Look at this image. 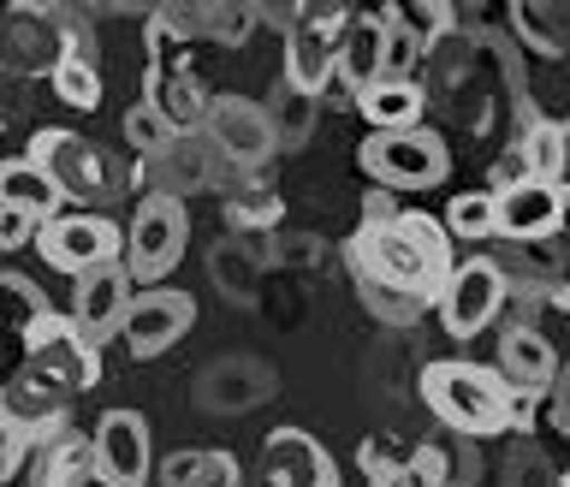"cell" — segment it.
<instances>
[{"mask_svg":"<svg viewBox=\"0 0 570 487\" xmlns=\"http://www.w3.org/2000/svg\"><path fill=\"white\" fill-rule=\"evenodd\" d=\"M256 30V7H190V36H214V42L238 48Z\"/></svg>","mask_w":570,"mask_h":487,"instance_id":"cell-34","label":"cell"},{"mask_svg":"<svg viewBox=\"0 0 570 487\" xmlns=\"http://www.w3.org/2000/svg\"><path fill=\"white\" fill-rule=\"evenodd\" d=\"M226 226H232V238H244V232H267V226H279V196L267 191V185L232 191V196H226Z\"/></svg>","mask_w":570,"mask_h":487,"instance_id":"cell-31","label":"cell"},{"mask_svg":"<svg viewBox=\"0 0 570 487\" xmlns=\"http://www.w3.org/2000/svg\"><path fill=\"white\" fill-rule=\"evenodd\" d=\"M559 487H570V476H559Z\"/></svg>","mask_w":570,"mask_h":487,"instance_id":"cell-47","label":"cell"},{"mask_svg":"<svg viewBox=\"0 0 570 487\" xmlns=\"http://www.w3.org/2000/svg\"><path fill=\"white\" fill-rule=\"evenodd\" d=\"M167 487H244V470L232 452H173L160 464Z\"/></svg>","mask_w":570,"mask_h":487,"instance_id":"cell-28","label":"cell"},{"mask_svg":"<svg viewBox=\"0 0 570 487\" xmlns=\"http://www.w3.org/2000/svg\"><path fill=\"white\" fill-rule=\"evenodd\" d=\"M534 405H541V399H523V392H511V428H505V435H517V440L529 435V428H534Z\"/></svg>","mask_w":570,"mask_h":487,"instance_id":"cell-44","label":"cell"},{"mask_svg":"<svg viewBox=\"0 0 570 487\" xmlns=\"http://www.w3.org/2000/svg\"><path fill=\"white\" fill-rule=\"evenodd\" d=\"M392 18H399V25H410V30H416V36H422L428 48H434L440 36L452 30V7H440V0H434V7H392Z\"/></svg>","mask_w":570,"mask_h":487,"instance_id":"cell-37","label":"cell"},{"mask_svg":"<svg viewBox=\"0 0 570 487\" xmlns=\"http://www.w3.org/2000/svg\"><path fill=\"white\" fill-rule=\"evenodd\" d=\"M24 464H30V440L18 435L7 417H0V487H7L18 470H24Z\"/></svg>","mask_w":570,"mask_h":487,"instance_id":"cell-39","label":"cell"},{"mask_svg":"<svg viewBox=\"0 0 570 487\" xmlns=\"http://www.w3.org/2000/svg\"><path fill=\"white\" fill-rule=\"evenodd\" d=\"M262 399H267V369H256V363H214L203 381V410H220V417L249 410Z\"/></svg>","mask_w":570,"mask_h":487,"instance_id":"cell-26","label":"cell"},{"mask_svg":"<svg viewBox=\"0 0 570 487\" xmlns=\"http://www.w3.org/2000/svg\"><path fill=\"white\" fill-rule=\"evenodd\" d=\"M416 392L458 440H499L511 428V387L488 363H463V357L428 363Z\"/></svg>","mask_w":570,"mask_h":487,"instance_id":"cell-2","label":"cell"},{"mask_svg":"<svg viewBox=\"0 0 570 487\" xmlns=\"http://www.w3.org/2000/svg\"><path fill=\"white\" fill-rule=\"evenodd\" d=\"M345 262L356 280L386 285V292L416 298V303H440L458 274L452 232H445V221H428L422 208H404L399 221H381V226L363 221L345 244Z\"/></svg>","mask_w":570,"mask_h":487,"instance_id":"cell-1","label":"cell"},{"mask_svg":"<svg viewBox=\"0 0 570 487\" xmlns=\"http://www.w3.org/2000/svg\"><path fill=\"white\" fill-rule=\"evenodd\" d=\"M386 25H392V7L386 12H356V25L345 36V48H338V84L345 96L356 101L368 84H381V48H386Z\"/></svg>","mask_w":570,"mask_h":487,"instance_id":"cell-23","label":"cell"},{"mask_svg":"<svg viewBox=\"0 0 570 487\" xmlns=\"http://www.w3.org/2000/svg\"><path fill=\"white\" fill-rule=\"evenodd\" d=\"M262 481L267 487H338V464L327 446L303 428H274L262 446Z\"/></svg>","mask_w":570,"mask_h":487,"instance_id":"cell-16","label":"cell"},{"mask_svg":"<svg viewBox=\"0 0 570 487\" xmlns=\"http://www.w3.org/2000/svg\"><path fill=\"white\" fill-rule=\"evenodd\" d=\"M517 155H523L529 178H541V185H564L570 178V125L559 119H523L517 125Z\"/></svg>","mask_w":570,"mask_h":487,"instance_id":"cell-25","label":"cell"},{"mask_svg":"<svg viewBox=\"0 0 570 487\" xmlns=\"http://www.w3.org/2000/svg\"><path fill=\"white\" fill-rule=\"evenodd\" d=\"M48 84H53V96H60L71 114H96L101 107V71H96V53H53V66H48Z\"/></svg>","mask_w":570,"mask_h":487,"instance_id":"cell-27","label":"cell"},{"mask_svg":"<svg viewBox=\"0 0 570 487\" xmlns=\"http://www.w3.org/2000/svg\"><path fill=\"white\" fill-rule=\"evenodd\" d=\"M0 417H7L18 435H24L30 446L36 440H48L53 428H66L71 422V392H60L53 381H42V374H18V381L0 387Z\"/></svg>","mask_w":570,"mask_h":487,"instance_id":"cell-17","label":"cell"},{"mask_svg":"<svg viewBox=\"0 0 570 487\" xmlns=\"http://www.w3.org/2000/svg\"><path fill=\"white\" fill-rule=\"evenodd\" d=\"M445 232L463 244H488L499 238V196L493 191H463L445 203Z\"/></svg>","mask_w":570,"mask_h":487,"instance_id":"cell-29","label":"cell"},{"mask_svg":"<svg viewBox=\"0 0 570 487\" xmlns=\"http://www.w3.org/2000/svg\"><path fill=\"white\" fill-rule=\"evenodd\" d=\"M351 25H356L351 7H321V0L297 7V25L285 30V84L297 96L321 101L338 84V48H345Z\"/></svg>","mask_w":570,"mask_h":487,"instance_id":"cell-3","label":"cell"},{"mask_svg":"<svg viewBox=\"0 0 570 487\" xmlns=\"http://www.w3.org/2000/svg\"><path fill=\"white\" fill-rule=\"evenodd\" d=\"M356 114L368 119V132H422V114H428V96H422V84H368L363 96L351 101Z\"/></svg>","mask_w":570,"mask_h":487,"instance_id":"cell-24","label":"cell"},{"mask_svg":"<svg viewBox=\"0 0 570 487\" xmlns=\"http://www.w3.org/2000/svg\"><path fill=\"white\" fill-rule=\"evenodd\" d=\"M0 208L30 214L36 226H48V221H60V214H71L66 191L53 185V178L36 167L30 155H7V160H0Z\"/></svg>","mask_w":570,"mask_h":487,"instance_id":"cell-21","label":"cell"},{"mask_svg":"<svg viewBox=\"0 0 570 487\" xmlns=\"http://www.w3.org/2000/svg\"><path fill=\"white\" fill-rule=\"evenodd\" d=\"M155 470V446H149V422L137 410H107L96 422V481L107 487H142Z\"/></svg>","mask_w":570,"mask_h":487,"instance_id":"cell-14","label":"cell"},{"mask_svg":"<svg viewBox=\"0 0 570 487\" xmlns=\"http://www.w3.org/2000/svg\"><path fill=\"white\" fill-rule=\"evenodd\" d=\"M89 476H96V435H78L66 422L30 446V487H83Z\"/></svg>","mask_w":570,"mask_h":487,"instance_id":"cell-19","label":"cell"},{"mask_svg":"<svg viewBox=\"0 0 570 487\" xmlns=\"http://www.w3.org/2000/svg\"><path fill=\"white\" fill-rule=\"evenodd\" d=\"M125 137H131V149H137L142 160H149V155H160V149H167V143H173V125L160 119L149 101H137L131 114H125Z\"/></svg>","mask_w":570,"mask_h":487,"instance_id":"cell-36","label":"cell"},{"mask_svg":"<svg viewBox=\"0 0 570 487\" xmlns=\"http://www.w3.org/2000/svg\"><path fill=\"white\" fill-rule=\"evenodd\" d=\"M214 285H220L232 303L256 298V256L244 250V238H226L220 250H214Z\"/></svg>","mask_w":570,"mask_h":487,"instance_id":"cell-33","label":"cell"},{"mask_svg":"<svg viewBox=\"0 0 570 487\" xmlns=\"http://www.w3.org/2000/svg\"><path fill=\"white\" fill-rule=\"evenodd\" d=\"M356 160H363V173L374 178V191H434L445 185V173H452V149H445L440 132H368L363 149H356Z\"/></svg>","mask_w":570,"mask_h":487,"instance_id":"cell-5","label":"cell"},{"mask_svg":"<svg viewBox=\"0 0 570 487\" xmlns=\"http://www.w3.org/2000/svg\"><path fill=\"white\" fill-rule=\"evenodd\" d=\"M422 60H428V42L410 25L392 18V25H386V48H381V78L386 84H416V66Z\"/></svg>","mask_w":570,"mask_h":487,"instance_id":"cell-32","label":"cell"},{"mask_svg":"<svg viewBox=\"0 0 570 487\" xmlns=\"http://www.w3.org/2000/svg\"><path fill=\"white\" fill-rule=\"evenodd\" d=\"M523 178H529V167H523V155H517V149H505L493 160V196L511 191V185H523Z\"/></svg>","mask_w":570,"mask_h":487,"instance_id":"cell-42","label":"cell"},{"mask_svg":"<svg viewBox=\"0 0 570 487\" xmlns=\"http://www.w3.org/2000/svg\"><path fill=\"white\" fill-rule=\"evenodd\" d=\"M190 328H196L190 292L155 285V292H137V298H131V315H125V345H131L137 363H149V357H167Z\"/></svg>","mask_w":570,"mask_h":487,"instance_id":"cell-11","label":"cell"},{"mask_svg":"<svg viewBox=\"0 0 570 487\" xmlns=\"http://www.w3.org/2000/svg\"><path fill=\"white\" fill-rule=\"evenodd\" d=\"M511 487H559V476H547V464L529 452V446H517V464H511Z\"/></svg>","mask_w":570,"mask_h":487,"instance_id":"cell-41","label":"cell"},{"mask_svg":"<svg viewBox=\"0 0 570 487\" xmlns=\"http://www.w3.org/2000/svg\"><path fill=\"white\" fill-rule=\"evenodd\" d=\"M267 114H274L279 149H303V143H309V132H315V101L297 96L285 78H279V89H274V101H267Z\"/></svg>","mask_w":570,"mask_h":487,"instance_id":"cell-30","label":"cell"},{"mask_svg":"<svg viewBox=\"0 0 570 487\" xmlns=\"http://www.w3.org/2000/svg\"><path fill=\"white\" fill-rule=\"evenodd\" d=\"M570 214V191L564 185H541V178H523V185L499 191V238L523 244H552L564 232Z\"/></svg>","mask_w":570,"mask_h":487,"instance_id":"cell-13","label":"cell"},{"mask_svg":"<svg viewBox=\"0 0 570 487\" xmlns=\"http://www.w3.org/2000/svg\"><path fill=\"white\" fill-rule=\"evenodd\" d=\"M356 292H363L368 315H374V321H386V328H416L422 310H428V303H416V298H399V292H386V285H368V280H356Z\"/></svg>","mask_w":570,"mask_h":487,"instance_id":"cell-35","label":"cell"},{"mask_svg":"<svg viewBox=\"0 0 570 487\" xmlns=\"http://www.w3.org/2000/svg\"><path fill=\"white\" fill-rule=\"evenodd\" d=\"M505 298H511V280H505V267H499L493 256L458 262V274H452V285H445V298H440V328L452 339L488 333L493 321L505 315Z\"/></svg>","mask_w":570,"mask_h":487,"instance_id":"cell-9","label":"cell"},{"mask_svg":"<svg viewBox=\"0 0 570 487\" xmlns=\"http://www.w3.org/2000/svg\"><path fill=\"white\" fill-rule=\"evenodd\" d=\"M552 410H559V428H570V363L559 369V387H552Z\"/></svg>","mask_w":570,"mask_h":487,"instance_id":"cell-45","label":"cell"},{"mask_svg":"<svg viewBox=\"0 0 570 487\" xmlns=\"http://www.w3.org/2000/svg\"><path fill=\"white\" fill-rule=\"evenodd\" d=\"M399 214H404V208H399V196H392V191H368V196H363V221H368V226L399 221Z\"/></svg>","mask_w":570,"mask_h":487,"instance_id":"cell-43","label":"cell"},{"mask_svg":"<svg viewBox=\"0 0 570 487\" xmlns=\"http://www.w3.org/2000/svg\"><path fill=\"white\" fill-rule=\"evenodd\" d=\"M83 487H107V481H96V476H89V481H83Z\"/></svg>","mask_w":570,"mask_h":487,"instance_id":"cell-46","label":"cell"},{"mask_svg":"<svg viewBox=\"0 0 570 487\" xmlns=\"http://www.w3.org/2000/svg\"><path fill=\"white\" fill-rule=\"evenodd\" d=\"M36 250H42V262L53 274H96V267H114L125 262V226H114L107 214H60V221H48L36 232Z\"/></svg>","mask_w":570,"mask_h":487,"instance_id":"cell-7","label":"cell"},{"mask_svg":"<svg viewBox=\"0 0 570 487\" xmlns=\"http://www.w3.org/2000/svg\"><path fill=\"white\" fill-rule=\"evenodd\" d=\"M356 464H363L368 487H445V440H428L410 458H392L386 440H363Z\"/></svg>","mask_w":570,"mask_h":487,"instance_id":"cell-20","label":"cell"},{"mask_svg":"<svg viewBox=\"0 0 570 487\" xmlns=\"http://www.w3.org/2000/svg\"><path fill=\"white\" fill-rule=\"evenodd\" d=\"M30 160L66 191L71 208L101 203L107 185H114V178H107V155L96 149V143H83L78 132H60V125H42V132L30 137Z\"/></svg>","mask_w":570,"mask_h":487,"instance_id":"cell-10","label":"cell"},{"mask_svg":"<svg viewBox=\"0 0 570 487\" xmlns=\"http://www.w3.org/2000/svg\"><path fill=\"white\" fill-rule=\"evenodd\" d=\"M203 132L220 149V160H232L238 173H262L279 155L274 114H267V101H249V96H214Z\"/></svg>","mask_w":570,"mask_h":487,"instance_id":"cell-8","label":"cell"},{"mask_svg":"<svg viewBox=\"0 0 570 487\" xmlns=\"http://www.w3.org/2000/svg\"><path fill=\"white\" fill-rule=\"evenodd\" d=\"M481 476L475 440H445V487H470Z\"/></svg>","mask_w":570,"mask_h":487,"instance_id":"cell-38","label":"cell"},{"mask_svg":"<svg viewBox=\"0 0 570 487\" xmlns=\"http://www.w3.org/2000/svg\"><path fill=\"white\" fill-rule=\"evenodd\" d=\"M142 101L155 107L160 119L173 125V137H196L208 125V89L196 84L190 66H173V71H149V89H142Z\"/></svg>","mask_w":570,"mask_h":487,"instance_id":"cell-22","label":"cell"},{"mask_svg":"<svg viewBox=\"0 0 570 487\" xmlns=\"http://www.w3.org/2000/svg\"><path fill=\"white\" fill-rule=\"evenodd\" d=\"M499 374L523 399H547L559 387V351L547 345L541 328H505V339H499Z\"/></svg>","mask_w":570,"mask_h":487,"instance_id":"cell-18","label":"cell"},{"mask_svg":"<svg viewBox=\"0 0 570 487\" xmlns=\"http://www.w3.org/2000/svg\"><path fill=\"white\" fill-rule=\"evenodd\" d=\"M214 160H220V149L208 143V132L173 137L160 155L137 160V185H149V196H178V203H185L190 191H208L214 185V173H220Z\"/></svg>","mask_w":570,"mask_h":487,"instance_id":"cell-15","label":"cell"},{"mask_svg":"<svg viewBox=\"0 0 570 487\" xmlns=\"http://www.w3.org/2000/svg\"><path fill=\"white\" fill-rule=\"evenodd\" d=\"M185 244H190V208L178 196H137L131 226H125V274H131V285L155 292L185 262Z\"/></svg>","mask_w":570,"mask_h":487,"instance_id":"cell-4","label":"cell"},{"mask_svg":"<svg viewBox=\"0 0 570 487\" xmlns=\"http://www.w3.org/2000/svg\"><path fill=\"white\" fill-rule=\"evenodd\" d=\"M131 274H125V262L114 267H96V274H83V280H71V328H78L89 345H107L114 333H125V315H131Z\"/></svg>","mask_w":570,"mask_h":487,"instance_id":"cell-12","label":"cell"},{"mask_svg":"<svg viewBox=\"0 0 570 487\" xmlns=\"http://www.w3.org/2000/svg\"><path fill=\"white\" fill-rule=\"evenodd\" d=\"M36 226L30 214H18V208H0V256H7V250H24V244H36Z\"/></svg>","mask_w":570,"mask_h":487,"instance_id":"cell-40","label":"cell"},{"mask_svg":"<svg viewBox=\"0 0 570 487\" xmlns=\"http://www.w3.org/2000/svg\"><path fill=\"white\" fill-rule=\"evenodd\" d=\"M24 369L53 381L60 392H89L101 381V351L71 328V315H24Z\"/></svg>","mask_w":570,"mask_h":487,"instance_id":"cell-6","label":"cell"}]
</instances>
